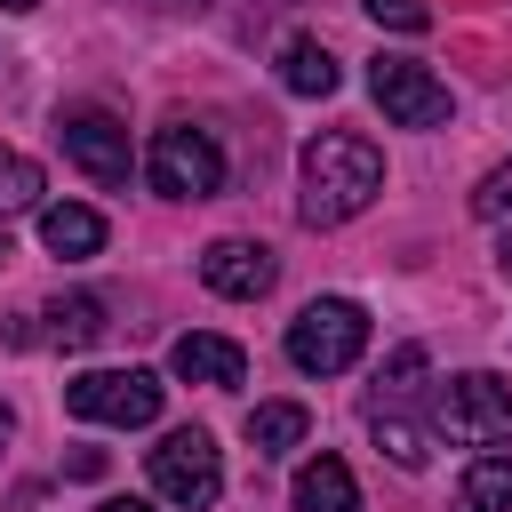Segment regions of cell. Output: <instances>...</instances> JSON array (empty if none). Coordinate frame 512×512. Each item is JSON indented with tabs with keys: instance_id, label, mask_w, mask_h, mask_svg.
<instances>
[{
	"instance_id": "cell-1",
	"label": "cell",
	"mask_w": 512,
	"mask_h": 512,
	"mask_svg": "<svg viewBox=\"0 0 512 512\" xmlns=\"http://www.w3.org/2000/svg\"><path fill=\"white\" fill-rule=\"evenodd\" d=\"M376 192H384V160H376L368 136L328 128V136L304 144V200H296L304 224H352Z\"/></svg>"
},
{
	"instance_id": "cell-2",
	"label": "cell",
	"mask_w": 512,
	"mask_h": 512,
	"mask_svg": "<svg viewBox=\"0 0 512 512\" xmlns=\"http://www.w3.org/2000/svg\"><path fill=\"white\" fill-rule=\"evenodd\" d=\"M360 352H368V312L352 296H320V304H304L288 320V360L304 376H344Z\"/></svg>"
},
{
	"instance_id": "cell-3",
	"label": "cell",
	"mask_w": 512,
	"mask_h": 512,
	"mask_svg": "<svg viewBox=\"0 0 512 512\" xmlns=\"http://www.w3.org/2000/svg\"><path fill=\"white\" fill-rule=\"evenodd\" d=\"M144 176H152V192H168V200H208V192H224V152H216L208 128H184V120H176V128L152 136Z\"/></svg>"
},
{
	"instance_id": "cell-4",
	"label": "cell",
	"mask_w": 512,
	"mask_h": 512,
	"mask_svg": "<svg viewBox=\"0 0 512 512\" xmlns=\"http://www.w3.org/2000/svg\"><path fill=\"white\" fill-rule=\"evenodd\" d=\"M64 408H72L80 424H120V432H136V424L160 416V376H144V368H88V376L64 384Z\"/></svg>"
},
{
	"instance_id": "cell-5",
	"label": "cell",
	"mask_w": 512,
	"mask_h": 512,
	"mask_svg": "<svg viewBox=\"0 0 512 512\" xmlns=\"http://www.w3.org/2000/svg\"><path fill=\"white\" fill-rule=\"evenodd\" d=\"M440 432L448 440H464V448H496V440H512V384L504 376H448L440 384Z\"/></svg>"
},
{
	"instance_id": "cell-6",
	"label": "cell",
	"mask_w": 512,
	"mask_h": 512,
	"mask_svg": "<svg viewBox=\"0 0 512 512\" xmlns=\"http://www.w3.org/2000/svg\"><path fill=\"white\" fill-rule=\"evenodd\" d=\"M152 488L168 496V504H216L224 496V456H216V440L200 432V424H184V432H168L160 448H152Z\"/></svg>"
},
{
	"instance_id": "cell-7",
	"label": "cell",
	"mask_w": 512,
	"mask_h": 512,
	"mask_svg": "<svg viewBox=\"0 0 512 512\" xmlns=\"http://www.w3.org/2000/svg\"><path fill=\"white\" fill-rule=\"evenodd\" d=\"M368 96L384 104L392 128H440V120H448V80H432V72L408 64V56H376V64H368Z\"/></svg>"
},
{
	"instance_id": "cell-8",
	"label": "cell",
	"mask_w": 512,
	"mask_h": 512,
	"mask_svg": "<svg viewBox=\"0 0 512 512\" xmlns=\"http://www.w3.org/2000/svg\"><path fill=\"white\" fill-rule=\"evenodd\" d=\"M56 136H64V160H72V168H88L96 184H128V128H120L112 112L80 104V112L56 120Z\"/></svg>"
},
{
	"instance_id": "cell-9",
	"label": "cell",
	"mask_w": 512,
	"mask_h": 512,
	"mask_svg": "<svg viewBox=\"0 0 512 512\" xmlns=\"http://www.w3.org/2000/svg\"><path fill=\"white\" fill-rule=\"evenodd\" d=\"M200 280H208L216 296H232V304H256V296L280 280V264H272L264 240H216V248H200Z\"/></svg>"
},
{
	"instance_id": "cell-10",
	"label": "cell",
	"mask_w": 512,
	"mask_h": 512,
	"mask_svg": "<svg viewBox=\"0 0 512 512\" xmlns=\"http://www.w3.org/2000/svg\"><path fill=\"white\" fill-rule=\"evenodd\" d=\"M168 368H176L184 384H240V376H248V352H240L232 336H200V328H192V336L168 344Z\"/></svg>"
},
{
	"instance_id": "cell-11",
	"label": "cell",
	"mask_w": 512,
	"mask_h": 512,
	"mask_svg": "<svg viewBox=\"0 0 512 512\" xmlns=\"http://www.w3.org/2000/svg\"><path fill=\"white\" fill-rule=\"evenodd\" d=\"M40 240H48V256H96L104 248V216L80 208V200H56V208H40Z\"/></svg>"
},
{
	"instance_id": "cell-12",
	"label": "cell",
	"mask_w": 512,
	"mask_h": 512,
	"mask_svg": "<svg viewBox=\"0 0 512 512\" xmlns=\"http://www.w3.org/2000/svg\"><path fill=\"white\" fill-rule=\"evenodd\" d=\"M296 512H360V488H352L344 456H312L296 472Z\"/></svg>"
},
{
	"instance_id": "cell-13",
	"label": "cell",
	"mask_w": 512,
	"mask_h": 512,
	"mask_svg": "<svg viewBox=\"0 0 512 512\" xmlns=\"http://www.w3.org/2000/svg\"><path fill=\"white\" fill-rule=\"evenodd\" d=\"M40 320H48L40 336H48V344H64V352H88V344L112 328V320H104V296H56Z\"/></svg>"
},
{
	"instance_id": "cell-14",
	"label": "cell",
	"mask_w": 512,
	"mask_h": 512,
	"mask_svg": "<svg viewBox=\"0 0 512 512\" xmlns=\"http://www.w3.org/2000/svg\"><path fill=\"white\" fill-rule=\"evenodd\" d=\"M336 80H344V72H336V56H328L320 40H288V48H280V88H288V96H336Z\"/></svg>"
},
{
	"instance_id": "cell-15",
	"label": "cell",
	"mask_w": 512,
	"mask_h": 512,
	"mask_svg": "<svg viewBox=\"0 0 512 512\" xmlns=\"http://www.w3.org/2000/svg\"><path fill=\"white\" fill-rule=\"evenodd\" d=\"M312 432V416L296 408V400H264V408H248V440H256V456H280V448H296Z\"/></svg>"
},
{
	"instance_id": "cell-16",
	"label": "cell",
	"mask_w": 512,
	"mask_h": 512,
	"mask_svg": "<svg viewBox=\"0 0 512 512\" xmlns=\"http://www.w3.org/2000/svg\"><path fill=\"white\" fill-rule=\"evenodd\" d=\"M464 512H512V456H472L464 464Z\"/></svg>"
},
{
	"instance_id": "cell-17",
	"label": "cell",
	"mask_w": 512,
	"mask_h": 512,
	"mask_svg": "<svg viewBox=\"0 0 512 512\" xmlns=\"http://www.w3.org/2000/svg\"><path fill=\"white\" fill-rule=\"evenodd\" d=\"M40 200V168L24 152H0V216H24Z\"/></svg>"
},
{
	"instance_id": "cell-18",
	"label": "cell",
	"mask_w": 512,
	"mask_h": 512,
	"mask_svg": "<svg viewBox=\"0 0 512 512\" xmlns=\"http://www.w3.org/2000/svg\"><path fill=\"white\" fill-rule=\"evenodd\" d=\"M376 448H384L400 472H416V464H424V432H416V424H400V416H376Z\"/></svg>"
},
{
	"instance_id": "cell-19",
	"label": "cell",
	"mask_w": 512,
	"mask_h": 512,
	"mask_svg": "<svg viewBox=\"0 0 512 512\" xmlns=\"http://www.w3.org/2000/svg\"><path fill=\"white\" fill-rule=\"evenodd\" d=\"M360 8H368L384 32H424V24H432V8H424V0H360Z\"/></svg>"
},
{
	"instance_id": "cell-20",
	"label": "cell",
	"mask_w": 512,
	"mask_h": 512,
	"mask_svg": "<svg viewBox=\"0 0 512 512\" xmlns=\"http://www.w3.org/2000/svg\"><path fill=\"white\" fill-rule=\"evenodd\" d=\"M472 208H480V216H512V160H504L496 176H480V192H472Z\"/></svg>"
},
{
	"instance_id": "cell-21",
	"label": "cell",
	"mask_w": 512,
	"mask_h": 512,
	"mask_svg": "<svg viewBox=\"0 0 512 512\" xmlns=\"http://www.w3.org/2000/svg\"><path fill=\"white\" fill-rule=\"evenodd\" d=\"M96 512H152V504H144V496H104Z\"/></svg>"
},
{
	"instance_id": "cell-22",
	"label": "cell",
	"mask_w": 512,
	"mask_h": 512,
	"mask_svg": "<svg viewBox=\"0 0 512 512\" xmlns=\"http://www.w3.org/2000/svg\"><path fill=\"white\" fill-rule=\"evenodd\" d=\"M496 264H504V272H512V232H504V248H496Z\"/></svg>"
},
{
	"instance_id": "cell-23",
	"label": "cell",
	"mask_w": 512,
	"mask_h": 512,
	"mask_svg": "<svg viewBox=\"0 0 512 512\" xmlns=\"http://www.w3.org/2000/svg\"><path fill=\"white\" fill-rule=\"evenodd\" d=\"M8 424H16V416H8V400H0V440H8Z\"/></svg>"
},
{
	"instance_id": "cell-24",
	"label": "cell",
	"mask_w": 512,
	"mask_h": 512,
	"mask_svg": "<svg viewBox=\"0 0 512 512\" xmlns=\"http://www.w3.org/2000/svg\"><path fill=\"white\" fill-rule=\"evenodd\" d=\"M0 8H16V16H24V8H32V0H0Z\"/></svg>"
},
{
	"instance_id": "cell-25",
	"label": "cell",
	"mask_w": 512,
	"mask_h": 512,
	"mask_svg": "<svg viewBox=\"0 0 512 512\" xmlns=\"http://www.w3.org/2000/svg\"><path fill=\"white\" fill-rule=\"evenodd\" d=\"M0 256H8V248H0Z\"/></svg>"
}]
</instances>
